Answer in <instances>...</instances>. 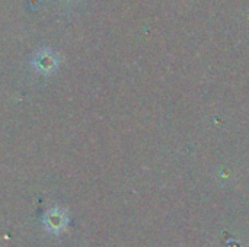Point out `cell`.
<instances>
[{"label": "cell", "instance_id": "1", "mask_svg": "<svg viewBox=\"0 0 249 247\" xmlns=\"http://www.w3.org/2000/svg\"><path fill=\"white\" fill-rule=\"evenodd\" d=\"M47 226H48V230L51 231H61L66 226V215L60 210L50 211L47 217Z\"/></svg>", "mask_w": 249, "mask_h": 247}]
</instances>
